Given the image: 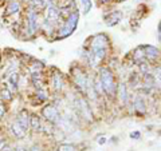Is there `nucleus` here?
<instances>
[{"label":"nucleus","instance_id":"6ab92c4d","mask_svg":"<svg viewBox=\"0 0 161 151\" xmlns=\"http://www.w3.org/2000/svg\"><path fill=\"white\" fill-rule=\"evenodd\" d=\"M17 80H19V75H17L16 71H15V72H12L11 75H8V83H10L11 86H13V88H16Z\"/></svg>","mask_w":161,"mask_h":151},{"label":"nucleus","instance_id":"bb28decb","mask_svg":"<svg viewBox=\"0 0 161 151\" xmlns=\"http://www.w3.org/2000/svg\"><path fill=\"white\" fill-rule=\"evenodd\" d=\"M38 96H39L42 100H44V99L47 98V96H46V92H44L43 90H39V91H38Z\"/></svg>","mask_w":161,"mask_h":151},{"label":"nucleus","instance_id":"423d86ee","mask_svg":"<svg viewBox=\"0 0 161 151\" xmlns=\"http://www.w3.org/2000/svg\"><path fill=\"white\" fill-rule=\"evenodd\" d=\"M77 106H78V110L80 115H83L85 118L87 119V121H91L93 119V114H91V110L90 107H89L87 102L83 99V98H79V99H77Z\"/></svg>","mask_w":161,"mask_h":151},{"label":"nucleus","instance_id":"473e14b6","mask_svg":"<svg viewBox=\"0 0 161 151\" xmlns=\"http://www.w3.org/2000/svg\"><path fill=\"white\" fill-rule=\"evenodd\" d=\"M115 2H125V0H115Z\"/></svg>","mask_w":161,"mask_h":151},{"label":"nucleus","instance_id":"7c9ffc66","mask_svg":"<svg viewBox=\"0 0 161 151\" xmlns=\"http://www.w3.org/2000/svg\"><path fill=\"white\" fill-rule=\"evenodd\" d=\"M30 151H42V150H40V147H38V146H32V147L30 149Z\"/></svg>","mask_w":161,"mask_h":151},{"label":"nucleus","instance_id":"9b49d317","mask_svg":"<svg viewBox=\"0 0 161 151\" xmlns=\"http://www.w3.org/2000/svg\"><path fill=\"white\" fill-rule=\"evenodd\" d=\"M144 51H145V56L149 59H156L160 55V50L153 46H144Z\"/></svg>","mask_w":161,"mask_h":151},{"label":"nucleus","instance_id":"2f4dec72","mask_svg":"<svg viewBox=\"0 0 161 151\" xmlns=\"http://www.w3.org/2000/svg\"><path fill=\"white\" fill-rule=\"evenodd\" d=\"M101 2H104V3H107V2H110V0H101Z\"/></svg>","mask_w":161,"mask_h":151},{"label":"nucleus","instance_id":"f3484780","mask_svg":"<svg viewBox=\"0 0 161 151\" xmlns=\"http://www.w3.org/2000/svg\"><path fill=\"white\" fill-rule=\"evenodd\" d=\"M153 79H154V86L161 88V67H156L153 71Z\"/></svg>","mask_w":161,"mask_h":151},{"label":"nucleus","instance_id":"1a4fd4ad","mask_svg":"<svg viewBox=\"0 0 161 151\" xmlns=\"http://www.w3.org/2000/svg\"><path fill=\"white\" fill-rule=\"evenodd\" d=\"M46 16H47V20H50V21L54 23V21H56L61 17V11L58 10V8H55L54 6H50V7H47Z\"/></svg>","mask_w":161,"mask_h":151},{"label":"nucleus","instance_id":"cd10ccee","mask_svg":"<svg viewBox=\"0 0 161 151\" xmlns=\"http://www.w3.org/2000/svg\"><path fill=\"white\" fill-rule=\"evenodd\" d=\"M43 4L44 6H47V7L54 6V0H43Z\"/></svg>","mask_w":161,"mask_h":151},{"label":"nucleus","instance_id":"6e6552de","mask_svg":"<svg viewBox=\"0 0 161 151\" xmlns=\"http://www.w3.org/2000/svg\"><path fill=\"white\" fill-rule=\"evenodd\" d=\"M38 27H39V24H38V14H37V11L31 10L28 12V28H30V32L31 34L37 32Z\"/></svg>","mask_w":161,"mask_h":151},{"label":"nucleus","instance_id":"f03ea898","mask_svg":"<svg viewBox=\"0 0 161 151\" xmlns=\"http://www.w3.org/2000/svg\"><path fill=\"white\" fill-rule=\"evenodd\" d=\"M78 20H79V12H77V11L71 12L70 16L67 17V20H66L65 25H63V27H62V30H61L59 38H61V39H63V38L70 36V35L75 31V28H77Z\"/></svg>","mask_w":161,"mask_h":151},{"label":"nucleus","instance_id":"ddd939ff","mask_svg":"<svg viewBox=\"0 0 161 151\" xmlns=\"http://www.w3.org/2000/svg\"><path fill=\"white\" fill-rule=\"evenodd\" d=\"M12 132H13V135H15L16 138H19V139H23V138L26 136V130L20 126L19 122H15L12 124Z\"/></svg>","mask_w":161,"mask_h":151},{"label":"nucleus","instance_id":"f8f14e48","mask_svg":"<svg viewBox=\"0 0 161 151\" xmlns=\"http://www.w3.org/2000/svg\"><path fill=\"white\" fill-rule=\"evenodd\" d=\"M17 122H19V124L24 128L26 131L28 130V127H30V118H28V114H27L26 110H23L19 114V119H17Z\"/></svg>","mask_w":161,"mask_h":151},{"label":"nucleus","instance_id":"a878e982","mask_svg":"<svg viewBox=\"0 0 161 151\" xmlns=\"http://www.w3.org/2000/svg\"><path fill=\"white\" fill-rule=\"evenodd\" d=\"M130 138H132V139H140V138H141V132L140 131H133V132H130Z\"/></svg>","mask_w":161,"mask_h":151},{"label":"nucleus","instance_id":"c85d7f7f","mask_svg":"<svg viewBox=\"0 0 161 151\" xmlns=\"http://www.w3.org/2000/svg\"><path fill=\"white\" fill-rule=\"evenodd\" d=\"M4 112H6V107H4V106L0 103V118H2L3 115H4Z\"/></svg>","mask_w":161,"mask_h":151},{"label":"nucleus","instance_id":"20e7f679","mask_svg":"<svg viewBox=\"0 0 161 151\" xmlns=\"http://www.w3.org/2000/svg\"><path fill=\"white\" fill-rule=\"evenodd\" d=\"M42 114H43V117L46 118L48 122L59 123V121H61L59 112H58V110H56L55 106H52V104H47L46 107H43Z\"/></svg>","mask_w":161,"mask_h":151},{"label":"nucleus","instance_id":"dca6fc26","mask_svg":"<svg viewBox=\"0 0 161 151\" xmlns=\"http://www.w3.org/2000/svg\"><path fill=\"white\" fill-rule=\"evenodd\" d=\"M52 84H54V88H55L56 91H61L62 90V86H63V82H62V78L61 75L55 74L52 76Z\"/></svg>","mask_w":161,"mask_h":151},{"label":"nucleus","instance_id":"72a5a7b5","mask_svg":"<svg viewBox=\"0 0 161 151\" xmlns=\"http://www.w3.org/2000/svg\"><path fill=\"white\" fill-rule=\"evenodd\" d=\"M0 62H2V55H0Z\"/></svg>","mask_w":161,"mask_h":151},{"label":"nucleus","instance_id":"9d476101","mask_svg":"<svg viewBox=\"0 0 161 151\" xmlns=\"http://www.w3.org/2000/svg\"><path fill=\"white\" fill-rule=\"evenodd\" d=\"M117 92H118V96H120L121 103L126 104V103H128V90H126V84L120 83L118 87H117Z\"/></svg>","mask_w":161,"mask_h":151},{"label":"nucleus","instance_id":"5701e85b","mask_svg":"<svg viewBox=\"0 0 161 151\" xmlns=\"http://www.w3.org/2000/svg\"><path fill=\"white\" fill-rule=\"evenodd\" d=\"M2 99L3 100H10L11 99V92L8 88H4V90H2Z\"/></svg>","mask_w":161,"mask_h":151},{"label":"nucleus","instance_id":"2eb2a0df","mask_svg":"<svg viewBox=\"0 0 161 151\" xmlns=\"http://www.w3.org/2000/svg\"><path fill=\"white\" fill-rule=\"evenodd\" d=\"M30 126L35 131L40 130V119H39V117H37V115H32V117L30 118Z\"/></svg>","mask_w":161,"mask_h":151},{"label":"nucleus","instance_id":"7ed1b4c3","mask_svg":"<svg viewBox=\"0 0 161 151\" xmlns=\"http://www.w3.org/2000/svg\"><path fill=\"white\" fill-rule=\"evenodd\" d=\"M74 80H75V84L78 86V88L82 92H86V90H87V86L90 84V82H91V79L87 76L85 72H82L80 70H78V68H75L74 71Z\"/></svg>","mask_w":161,"mask_h":151},{"label":"nucleus","instance_id":"4be33fe9","mask_svg":"<svg viewBox=\"0 0 161 151\" xmlns=\"http://www.w3.org/2000/svg\"><path fill=\"white\" fill-rule=\"evenodd\" d=\"M56 151H75V147L73 144H61Z\"/></svg>","mask_w":161,"mask_h":151},{"label":"nucleus","instance_id":"a211bd4d","mask_svg":"<svg viewBox=\"0 0 161 151\" xmlns=\"http://www.w3.org/2000/svg\"><path fill=\"white\" fill-rule=\"evenodd\" d=\"M134 107H136V110L144 112V111H145V100L142 99L141 96H137L136 100H134Z\"/></svg>","mask_w":161,"mask_h":151},{"label":"nucleus","instance_id":"0eeeda50","mask_svg":"<svg viewBox=\"0 0 161 151\" xmlns=\"http://www.w3.org/2000/svg\"><path fill=\"white\" fill-rule=\"evenodd\" d=\"M121 19H122V12H121V11H114V12H111L110 15L105 16L106 25H109V27L118 24L120 21H121Z\"/></svg>","mask_w":161,"mask_h":151},{"label":"nucleus","instance_id":"f257e3e1","mask_svg":"<svg viewBox=\"0 0 161 151\" xmlns=\"http://www.w3.org/2000/svg\"><path fill=\"white\" fill-rule=\"evenodd\" d=\"M100 82L102 84V88L107 95L113 96L117 92V86L114 82V75L109 68L102 67L100 68Z\"/></svg>","mask_w":161,"mask_h":151},{"label":"nucleus","instance_id":"412c9836","mask_svg":"<svg viewBox=\"0 0 161 151\" xmlns=\"http://www.w3.org/2000/svg\"><path fill=\"white\" fill-rule=\"evenodd\" d=\"M83 4V14H89L91 10V0H82Z\"/></svg>","mask_w":161,"mask_h":151},{"label":"nucleus","instance_id":"39448f33","mask_svg":"<svg viewBox=\"0 0 161 151\" xmlns=\"http://www.w3.org/2000/svg\"><path fill=\"white\" fill-rule=\"evenodd\" d=\"M107 43H109V40H107L106 35L98 34L91 40V50H106Z\"/></svg>","mask_w":161,"mask_h":151},{"label":"nucleus","instance_id":"b1692460","mask_svg":"<svg viewBox=\"0 0 161 151\" xmlns=\"http://www.w3.org/2000/svg\"><path fill=\"white\" fill-rule=\"evenodd\" d=\"M130 84H132V87H137V84H138V75L137 74H132Z\"/></svg>","mask_w":161,"mask_h":151},{"label":"nucleus","instance_id":"4468645a","mask_svg":"<svg viewBox=\"0 0 161 151\" xmlns=\"http://www.w3.org/2000/svg\"><path fill=\"white\" fill-rule=\"evenodd\" d=\"M134 59H136L137 62H142L145 59V51H144V46H140L137 47L136 50H134Z\"/></svg>","mask_w":161,"mask_h":151},{"label":"nucleus","instance_id":"c756f323","mask_svg":"<svg viewBox=\"0 0 161 151\" xmlns=\"http://www.w3.org/2000/svg\"><path fill=\"white\" fill-rule=\"evenodd\" d=\"M98 143H100V144H105V143H106V138H105V136L100 138V139H98Z\"/></svg>","mask_w":161,"mask_h":151},{"label":"nucleus","instance_id":"aec40b11","mask_svg":"<svg viewBox=\"0 0 161 151\" xmlns=\"http://www.w3.org/2000/svg\"><path fill=\"white\" fill-rule=\"evenodd\" d=\"M7 11H8V14H16V12L19 11V3H17L16 0H12L7 8Z\"/></svg>","mask_w":161,"mask_h":151},{"label":"nucleus","instance_id":"393cba45","mask_svg":"<svg viewBox=\"0 0 161 151\" xmlns=\"http://www.w3.org/2000/svg\"><path fill=\"white\" fill-rule=\"evenodd\" d=\"M140 68L142 71V74H148V71H149V66H148L146 63H144V60L140 62Z\"/></svg>","mask_w":161,"mask_h":151}]
</instances>
